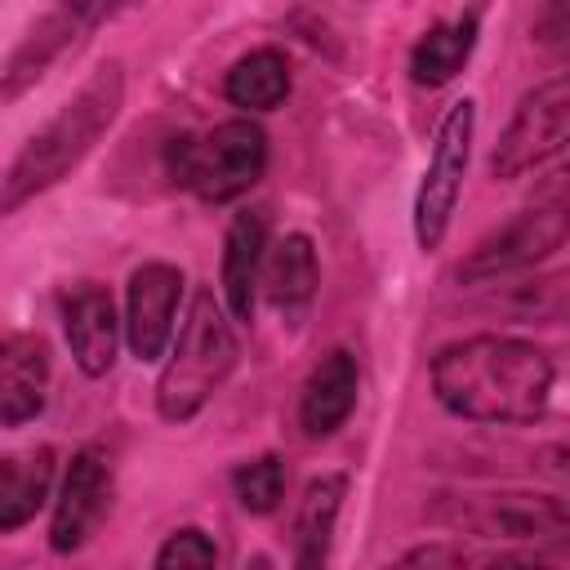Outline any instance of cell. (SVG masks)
Segmentation results:
<instances>
[{
  "instance_id": "obj_1",
  "label": "cell",
  "mask_w": 570,
  "mask_h": 570,
  "mask_svg": "<svg viewBox=\"0 0 570 570\" xmlns=\"http://www.w3.org/2000/svg\"><path fill=\"white\" fill-rule=\"evenodd\" d=\"M432 396L445 414L463 423L521 428L548 414L557 361L512 334H472L454 338L432 356Z\"/></svg>"
},
{
  "instance_id": "obj_2",
  "label": "cell",
  "mask_w": 570,
  "mask_h": 570,
  "mask_svg": "<svg viewBox=\"0 0 570 570\" xmlns=\"http://www.w3.org/2000/svg\"><path fill=\"white\" fill-rule=\"evenodd\" d=\"M120 107H125V62L107 58L9 160V169L0 174V218L18 214L27 200L58 187L102 142Z\"/></svg>"
},
{
  "instance_id": "obj_3",
  "label": "cell",
  "mask_w": 570,
  "mask_h": 570,
  "mask_svg": "<svg viewBox=\"0 0 570 570\" xmlns=\"http://www.w3.org/2000/svg\"><path fill=\"white\" fill-rule=\"evenodd\" d=\"M236 361H240V343H236L232 316L223 312L214 289L200 285L187 303L178 334L169 338V356L156 379V414L165 423L196 419L214 401V392L232 379Z\"/></svg>"
},
{
  "instance_id": "obj_4",
  "label": "cell",
  "mask_w": 570,
  "mask_h": 570,
  "mask_svg": "<svg viewBox=\"0 0 570 570\" xmlns=\"http://www.w3.org/2000/svg\"><path fill=\"white\" fill-rule=\"evenodd\" d=\"M267 169V134L258 120L236 116L209 134H174L165 142V178L205 205L240 200Z\"/></svg>"
},
{
  "instance_id": "obj_5",
  "label": "cell",
  "mask_w": 570,
  "mask_h": 570,
  "mask_svg": "<svg viewBox=\"0 0 570 570\" xmlns=\"http://www.w3.org/2000/svg\"><path fill=\"white\" fill-rule=\"evenodd\" d=\"M428 517L445 530L508 543H561L570 534V508L543 490H445L428 503Z\"/></svg>"
},
{
  "instance_id": "obj_6",
  "label": "cell",
  "mask_w": 570,
  "mask_h": 570,
  "mask_svg": "<svg viewBox=\"0 0 570 570\" xmlns=\"http://www.w3.org/2000/svg\"><path fill=\"white\" fill-rule=\"evenodd\" d=\"M570 236V200H566V174H552L548 187L517 209L503 227H494L490 236H481L468 258L459 263V285H490L517 272L539 267L543 258H552Z\"/></svg>"
},
{
  "instance_id": "obj_7",
  "label": "cell",
  "mask_w": 570,
  "mask_h": 570,
  "mask_svg": "<svg viewBox=\"0 0 570 570\" xmlns=\"http://www.w3.org/2000/svg\"><path fill=\"white\" fill-rule=\"evenodd\" d=\"M472 134H476V102L454 98L445 107V116L436 120L432 156H428V169H423L419 191H414V240H419V249H441V240L454 223L463 178H468V160H472Z\"/></svg>"
},
{
  "instance_id": "obj_8",
  "label": "cell",
  "mask_w": 570,
  "mask_h": 570,
  "mask_svg": "<svg viewBox=\"0 0 570 570\" xmlns=\"http://www.w3.org/2000/svg\"><path fill=\"white\" fill-rule=\"evenodd\" d=\"M570 138V76H552L543 85H534L512 120L503 125L499 142L490 147V178H525L530 169H543L548 160H557L566 151Z\"/></svg>"
},
{
  "instance_id": "obj_9",
  "label": "cell",
  "mask_w": 570,
  "mask_h": 570,
  "mask_svg": "<svg viewBox=\"0 0 570 570\" xmlns=\"http://www.w3.org/2000/svg\"><path fill=\"white\" fill-rule=\"evenodd\" d=\"M183 267L165 263V258H151V263H138L129 272V285H125V321H120V334H125V347L134 361L151 365L169 352V338H174V321H178V307H183Z\"/></svg>"
},
{
  "instance_id": "obj_10",
  "label": "cell",
  "mask_w": 570,
  "mask_h": 570,
  "mask_svg": "<svg viewBox=\"0 0 570 570\" xmlns=\"http://www.w3.org/2000/svg\"><path fill=\"white\" fill-rule=\"evenodd\" d=\"M111 494H116V472L107 463L102 450L85 445L71 454L58 499H53V517H49V548L53 552H80L94 530L102 525V517L111 512Z\"/></svg>"
},
{
  "instance_id": "obj_11",
  "label": "cell",
  "mask_w": 570,
  "mask_h": 570,
  "mask_svg": "<svg viewBox=\"0 0 570 570\" xmlns=\"http://www.w3.org/2000/svg\"><path fill=\"white\" fill-rule=\"evenodd\" d=\"M58 316H62V334H67L76 370L85 379L111 374V365L120 356V338H125L111 289L98 285V281H71L58 294Z\"/></svg>"
},
{
  "instance_id": "obj_12",
  "label": "cell",
  "mask_w": 570,
  "mask_h": 570,
  "mask_svg": "<svg viewBox=\"0 0 570 570\" xmlns=\"http://www.w3.org/2000/svg\"><path fill=\"white\" fill-rule=\"evenodd\" d=\"M107 9H85V4H58L49 13H40L27 36L13 45V53L0 67V102H18L31 85H40V76L80 40V31L89 22H98Z\"/></svg>"
},
{
  "instance_id": "obj_13",
  "label": "cell",
  "mask_w": 570,
  "mask_h": 570,
  "mask_svg": "<svg viewBox=\"0 0 570 570\" xmlns=\"http://www.w3.org/2000/svg\"><path fill=\"white\" fill-rule=\"evenodd\" d=\"M272 236V218L263 205H240L227 218L223 232V312L240 325L254 321V303H258V276H263V258H267V240Z\"/></svg>"
},
{
  "instance_id": "obj_14",
  "label": "cell",
  "mask_w": 570,
  "mask_h": 570,
  "mask_svg": "<svg viewBox=\"0 0 570 570\" xmlns=\"http://www.w3.org/2000/svg\"><path fill=\"white\" fill-rule=\"evenodd\" d=\"M356 396H361V370H356V356L347 347H330L303 379L298 387V428L307 441H325L334 436L352 410H356Z\"/></svg>"
},
{
  "instance_id": "obj_15",
  "label": "cell",
  "mask_w": 570,
  "mask_h": 570,
  "mask_svg": "<svg viewBox=\"0 0 570 570\" xmlns=\"http://www.w3.org/2000/svg\"><path fill=\"white\" fill-rule=\"evenodd\" d=\"M49 401V347L40 334L0 330V428L40 419Z\"/></svg>"
},
{
  "instance_id": "obj_16",
  "label": "cell",
  "mask_w": 570,
  "mask_h": 570,
  "mask_svg": "<svg viewBox=\"0 0 570 570\" xmlns=\"http://www.w3.org/2000/svg\"><path fill=\"white\" fill-rule=\"evenodd\" d=\"M267 303L276 307V316L298 330L316 303V285H321V263H316V245L307 232H285L276 245H267L263 258V276H258Z\"/></svg>"
},
{
  "instance_id": "obj_17",
  "label": "cell",
  "mask_w": 570,
  "mask_h": 570,
  "mask_svg": "<svg viewBox=\"0 0 570 570\" xmlns=\"http://www.w3.org/2000/svg\"><path fill=\"white\" fill-rule=\"evenodd\" d=\"M53 472H58L53 445H31V450L0 454V534L22 530L49 503Z\"/></svg>"
},
{
  "instance_id": "obj_18",
  "label": "cell",
  "mask_w": 570,
  "mask_h": 570,
  "mask_svg": "<svg viewBox=\"0 0 570 570\" xmlns=\"http://www.w3.org/2000/svg\"><path fill=\"white\" fill-rule=\"evenodd\" d=\"M343 494H347L343 472H325V476L307 481V490L298 499V517H294V566L289 570H330V548H334Z\"/></svg>"
},
{
  "instance_id": "obj_19",
  "label": "cell",
  "mask_w": 570,
  "mask_h": 570,
  "mask_svg": "<svg viewBox=\"0 0 570 570\" xmlns=\"http://www.w3.org/2000/svg\"><path fill=\"white\" fill-rule=\"evenodd\" d=\"M476 22H481L476 9H468V13H459V18H445V22H432V27L410 45V80H414L419 89H441V85H450V80L468 67V58H472V49H476Z\"/></svg>"
},
{
  "instance_id": "obj_20",
  "label": "cell",
  "mask_w": 570,
  "mask_h": 570,
  "mask_svg": "<svg viewBox=\"0 0 570 570\" xmlns=\"http://www.w3.org/2000/svg\"><path fill=\"white\" fill-rule=\"evenodd\" d=\"M289 58L272 45L263 49H249L245 58H236L223 76V98L232 107H240L245 116H263V111H276L285 98H289Z\"/></svg>"
},
{
  "instance_id": "obj_21",
  "label": "cell",
  "mask_w": 570,
  "mask_h": 570,
  "mask_svg": "<svg viewBox=\"0 0 570 570\" xmlns=\"http://www.w3.org/2000/svg\"><path fill=\"white\" fill-rule=\"evenodd\" d=\"M285 481H289V472H285L281 454H258V459H245L232 468V494L249 517H272L285 499Z\"/></svg>"
},
{
  "instance_id": "obj_22",
  "label": "cell",
  "mask_w": 570,
  "mask_h": 570,
  "mask_svg": "<svg viewBox=\"0 0 570 570\" xmlns=\"http://www.w3.org/2000/svg\"><path fill=\"white\" fill-rule=\"evenodd\" d=\"M151 570H218V543L209 530L183 525L156 548Z\"/></svg>"
},
{
  "instance_id": "obj_23",
  "label": "cell",
  "mask_w": 570,
  "mask_h": 570,
  "mask_svg": "<svg viewBox=\"0 0 570 570\" xmlns=\"http://www.w3.org/2000/svg\"><path fill=\"white\" fill-rule=\"evenodd\" d=\"M383 570H476V557L468 548L450 543V539H432V543H419V548L401 552Z\"/></svg>"
},
{
  "instance_id": "obj_24",
  "label": "cell",
  "mask_w": 570,
  "mask_h": 570,
  "mask_svg": "<svg viewBox=\"0 0 570 570\" xmlns=\"http://www.w3.org/2000/svg\"><path fill=\"white\" fill-rule=\"evenodd\" d=\"M476 570H570L566 539L561 543H521V548H508L499 557L476 561Z\"/></svg>"
},
{
  "instance_id": "obj_25",
  "label": "cell",
  "mask_w": 570,
  "mask_h": 570,
  "mask_svg": "<svg viewBox=\"0 0 570 570\" xmlns=\"http://www.w3.org/2000/svg\"><path fill=\"white\" fill-rule=\"evenodd\" d=\"M566 36H570V9H566V4H552V9L534 22V40H539V45H561V49H566Z\"/></svg>"
}]
</instances>
